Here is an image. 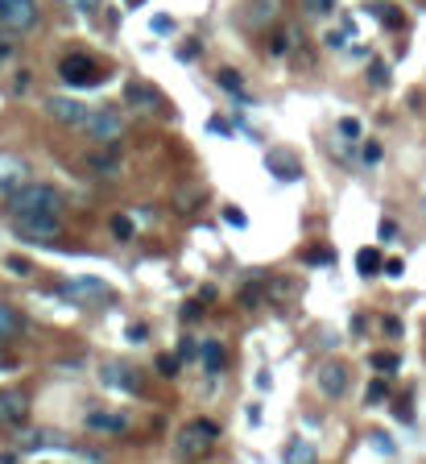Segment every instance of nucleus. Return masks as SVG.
<instances>
[{"label":"nucleus","instance_id":"nucleus-1","mask_svg":"<svg viewBox=\"0 0 426 464\" xmlns=\"http://www.w3.org/2000/svg\"><path fill=\"white\" fill-rule=\"evenodd\" d=\"M62 199L54 187H41V183H25L8 195V212L12 216H58Z\"/></svg>","mask_w":426,"mask_h":464},{"label":"nucleus","instance_id":"nucleus-2","mask_svg":"<svg viewBox=\"0 0 426 464\" xmlns=\"http://www.w3.org/2000/svg\"><path fill=\"white\" fill-rule=\"evenodd\" d=\"M12 228H17V236L29 241V245H54V241L62 236L58 216H12Z\"/></svg>","mask_w":426,"mask_h":464},{"label":"nucleus","instance_id":"nucleus-3","mask_svg":"<svg viewBox=\"0 0 426 464\" xmlns=\"http://www.w3.org/2000/svg\"><path fill=\"white\" fill-rule=\"evenodd\" d=\"M215 440H220V427H215V423L191 419V423L178 431V452H182V456H203V452H211Z\"/></svg>","mask_w":426,"mask_h":464},{"label":"nucleus","instance_id":"nucleus-4","mask_svg":"<svg viewBox=\"0 0 426 464\" xmlns=\"http://www.w3.org/2000/svg\"><path fill=\"white\" fill-rule=\"evenodd\" d=\"M37 0H0V25L12 33H25L37 25Z\"/></svg>","mask_w":426,"mask_h":464},{"label":"nucleus","instance_id":"nucleus-5","mask_svg":"<svg viewBox=\"0 0 426 464\" xmlns=\"http://www.w3.org/2000/svg\"><path fill=\"white\" fill-rule=\"evenodd\" d=\"M58 75H62L70 87H95V83H99L95 62H91L87 54H66V58H62V66H58Z\"/></svg>","mask_w":426,"mask_h":464},{"label":"nucleus","instance_id":"nucleus-6","mask_svg":"<svg viewBox=\"0 0 426 464\" xmlns=\"http://www.w3.org/2000/svg\"><path fill=\"white\" fill-rule=\"evenodd\" d=\"M83 129H87V137H91V141H116V137L124 133V120H120L112 108H104V112H87Z\"/></svg>","mask_w":426,"mask_h":464},{"label":"nucleus","instance_id":"nucleus-7","mask_svg":"<svg viewBox=\"0 0 426 464\" xmlns=\"http://www.w3.org/2000/svg\"><path fill=\"white\" fill-rule=\"evenodd\" d=\"M319 390H323L327 398H344V390H348V369H344L340 361L319 365Z\"/></svg>","mask_w":426,"mask_h":464},{"label":"nucleus","instance_id":"nucleus-8","mask_svg":"<svg viewBox=\"0 0 426 464\" xmlns=\"http://www.w3.org/2000/svg\"><path fill=\"white\" fill-rule=\"evenodd\" d=\"M66 295L79 299V303H108V299H112V290H108L99 278H79V282L66 286Z\"/></svg>","mask_w":426,"mask_h":464},{"label":"nucleus","instance_id":"nucleus-9","mask_svg":"<svg viewBox=\"0 0 426 464\" xmlns=\"http://www.w3.org/2000/svg\"><path fill=\"white\" fill-rule=\"evenodd\" d=\"M46 112H50L54 120H62V124H83V120H87V108L75 104V100H66V95H54V100L46 104Z\"/></svg>","mask_w":426,"mask_h":464},{"label":"nucleus","instance_id":"nucleus-10","mask_svg":"<svg viewBox=\"0 0 426 464\" xmlns=\"http://www.w3.org/2000/svg\"><path fill=\"white\" fill-rule=\"evenodd\" d=\"M104 386L124 390V394H141V382H137L133 369H124V365H104Z\"/></svg>","mask_w":426,"mask_h":464},{"label":"nucleus","instance_id":"nucleus-11","mask_svg":"<svg viewBox=\"0 0 426 464\" xmlns=\"http://www.w3.org/2000/svg\"><path fill=\"white\" fill-rule=\"evenodd\" d=\"M21 419H25V394L0 390V423H21Z\"/></svg>","mask_w":426,"mask_h":464},{"label":"nucleus","instance_id":"nucleus-12","mask_svg":"<svg viewBox=\"0 0 426 464\" xmlns=\"http://www.w3.org/2000/svg\"><path fill=\"white\" fill-rule=\"evenodd\" d=\"M87 427H95V431H128V419L124 415H104V411H95V415H87Z\"/></svg>","mask_w":426,"mask_h":464},{"label":"nucleus","instance_id":"nucleus-13","mask_svg":"<svg viewBox=\"0 0 426 464\" xmlns=\"http://www.w3.org/2000/svg\"><path fill=\"white\" fill-rule=\"evenodd\" d=\"M286 464H315L311 440H290V444H286Z\"/></svg>","mask_w":426,"mask_h":464},{"label":"nucleus","instance_id":"nucleus-14","mask_svg":"<svg viewBox=\"0 0 426 464\" xmlns=\"http://www.w3.org/2000/svg\"><path fill=\"white\" fill-rule=\"evenodd\" d=\"M203 365H207V373H220V369L228 365V353H224V344L207 340V344H203Z\"/></svg>","mask_w":426,"mask_h":464},{"label":"nucleus","instance_id":"nucleus-15","mask_svg":"<svg viewBox=\"0 0 426 464\" xmlns=\"http://www.w3.org/2000/svg\"><path fill=\"white\" fill-rule=\"evenodd\" d=\"M269 170H273L278 178H290V183L302 174V170H298V162H294V158H282V154H269Z\"/></svg>","mask_w":426,"mask_h":464},{"label":"nucleus","instance_id":"nucleus-16","mask_svg":"<svg viewBox=\"0 0 426 464\" xmlns=\"http://www.w3.org/2000/svg\"><path fill=\"white\" fill-rule=\"evenodd\" d=\"M17 332H21V319H17V311H12L8 303H0V344H4V340H12Z\"/></svg>","mask_w":426,"mask_h":464},{"label":"nucleus","instance_id":"nucleus-17","mask_svg":"<svg viewBox=\"0 0 426 464\" xmlns=\"http://www.w3.org/2000/svg\"><path fill=\"white\" fill-rule=\"evenodd\" d=\"M124 100H128L133 108H153V104H157V95H153V91H145L141 83H128V87H124Z\"/></svg>","mask_w":426,"mask_h":464},{"label":"nucleus","instance_id":"nucleus-18","mask_svg":"<svg viewBox=\"0 0 426 464\" xmlns=\"http://www.w3.org/2000/svg\"><path fill=\"white\" fill-rule=\"evenodd\" d=\"M356 270H360L365 278H373V274L381 270V253H377V249H360V253H356Z\"/></svg>","mask_w":426,"mask_h":464},{"label":"nucleus","instance_id":"nucleus-19","mask_svg":"<svg viewBox=\"0 0 426 464\" xmlns=\"http://www.w3.org/2000/svg\"><path fill=\"white\" fill-rule=\"evenodd\" d=\"M273 12H278V0H257V4L249 8V21H253V25H269Z\"/></svg>","mask_w":426,"mask_h":464},{"label":"nucleus","instance_id":"nucleus-20","mask_svg":"<svg viewBox=\"0 0 426 464\" xmlns=\"http://www.w3.org/2000/svg\"><path fill=\"white\" fill-rule=\"evenodd\" d=\"M220 87H224V91H232V95H244V83H240V75H236V71H228V66L220 71Z\"/></svg>","mask_w":426,"mask_h":464},{"label":"nucleus","instance_id":"nucleus-21","mask_svg":"<svg viewBox=\"0 0 426 464\" xmlns=\"http://www.w3.org/2000/svg\"><path fill=\"white\" fill-rule=\"evenodd\" d=\"M302 8H307V17H331L336 0H302Z\"/></svg>","mask_w":426,"mask_h":464},{"label":"nucleus","instance_id":"nucleus-22","mask_svg":"<svg viewBox=\"0 0 426 464\" xmlns=\"http://www.w3.org/2000/svg\"><path fill=\"white\" fill-rule=\"evenodd\" d=\"M369 83H373V87H385V83H389V66H385V62H373V66H369Z\"/></svg>","mask_w":426,"mask_h":464},{"label":"nucleus","instance_id":"nucleus-23","mask_svg":"<svg viewBox=\"0 0 426 464\" xmlns=\"http://www.w3.org/2000/svg\"><path fill=\"white\" fill-rule=\"evenodd\" d=\"M377 17H381V25H389V29H398V25H402V12H398V8H381Z\"/></svg>","mask_w":426,"mask_h":464},{"label":"nucleus","instance_id":"nucleus-24","mask_svg":"<svg viewBox=\"0 0 426 464\" xmlns=\"http://www.w3.org/2000/svg\"><path fill=\"white\" fill-rule=\"evenodd\" d=\"M112 232H116V236H133V220L116 216V220H112Z\"/></svg>","mask_w":426,"mask_h":464},{"label":"nucleus","instance_id":"nucleus-25","mask_svg":"<svg viewBox=\"0 0 426 464\" xmlns=\"http://www.w3.org/2000/svg\"><path fill=\"white\" fill-rule=\"evenodd\" d=\"M373 365H377V369H398V357H394V353H377Z\"/></svg>","mask_w":426,"mask_h":464},{"label":"nucleus","instance_id":"nucleus-26","mask_svg":"<svg viewBox=\"0 0 426 464\" xmlns=\"http://www.w3.org/2000/svg\"><path fill=\"white\" fill-rule=\"evenodd\" d=\"M157 369H162V378H174V373H178V357H162Z\"/></svg>","mask_w":426,"mask_h":464},{"label":"nucleus","instance_id":"nucleus-27","mask_svg":"<svg viewBox=\"0 0 426 464\" xmlns=\"http://www.w3.org/2000/svg\"><path fill=\"white\" fill-rule=\"evenodd\" d=\"M340 133L356 141V137H360V120H340Z\"/></svg>","mask_w":426,"mask_h":464},{"label":"nucleus","instance_id":"nucleus-28","mask_svg":"<svg viewBox=\"0 0 426 464\" xmlns=\"http://www.w3.org/2000/svg\"><path fill=\"white\" fill-rule=\"evenodd\" d=\"M8 270H12V274H29V261H21V257H8Z\"/></svg>","mask_w":426,"mask_h":464},{"label":"nucleus","instance_id":"nucleus-29","mask_svg":"<svg viewBox=\"0 0 426 464\" xmlns=\"http://www.w3.org/2000/svg\"><path fill=\"white\" fill-rule=\"evenodd\" d=\"M381 394H385V382H373L369 386V402H381Z\"/></svg>","mask_w":426,"mask_h":464},{"label":"nucleus","instance_id":"nucleus-30","mask_svg":"<svg viewBox=\"0 0 426 464\" xmlns=\"http://www.w3.org/2000/svg\"><path fill=\"white\" fill-rule=\"evenodd\" d=\"M195 54H199V46H195V41H186V46L178 50V58H182V62H186V58H195Z\"/></svg>","mask_w":426,"mask_h":464},{"label":"nucleus","instance_id":"nucleus-31","mask_svg":"<svg viewBox=\"0 0 426 464\" xmlns=\"http://www.w3.org/2000/svg\"><path fill=\"white\" fill-rule=\"evenodd\" d=\"M377 158H381V145L369 141V145H365V162H377Z\"/></svg>","mask_w":426,"mask_h":464},{"label":"nucleus","instance_id":"nucleus-32","mask_svg":"<svg viewBox=\"0 0 426 464\" xmlns=\"http://www.w3.org/2000/svg\"><path fill=\"white\" fill-rule=\"evenodd\" d=\"M128 340H133V344H141V340H145V328H141V324H133V328H128Z\"/></svg>","mask_w":426,"mask_h":464},{"label":"nucleus","instance_id":"nucleus-33","mask_svg":"<svg viewBox=\"0 0 426 464\" xmlns=\"http://www.w3.org/2000/svg\"><path fill=\"white\" fill-rule=\"evenodd\" d=\"M178 357H182V361H191V357H195V344H191V340H182V344H178Z\"/></svg>","mask_w":426,"mask_h":464},{"label":"nucleus","instance_id":"nucleus-34","mask_svg":"<svg viewBox=\"0 0 426 464\" xmlns=\"http://www.w3.org/2000/svg\"><path fill=\"white\" fill-rule=\"evenodd\" d=\"M224 216H228V224H236V228H240V224H244V216H240V212H236V207H228V212H224Z\"/></svg>","mask_w":426,"mask_h":464},{"label":"nucleus","instance_id":"nucleus-35","mask_svg":"<svg viewBox=\"0 0 426 464\" xmlns=\"http://www.w3.org/2000/svg\"><path fill=\"white\" fill-rule=\"evenodd\" d=\"M70 4H75L79 12H87V8H99V0H70Z\"/></svg>","mask_w":426,"mask_h":464},{"label":"nucleus","instance_id":"nucleus-36","mask_svg":"<svg viewBox=\"0 0 426 464\" xmlns=\"http://www.w3.org/2000/svg\"><path fill=\"white\" fill-rule=\"evenodd\" d=\"M128 4H145V0H128Z\"/></svg>","mask_w":426,"mask_h":464},{"label":"nucleus","instance_id":"nucleus-37","mask_svg":"<svg viewBox=\"0 0 426 464\" xmlns=\"http://www.w3.org/2000/svg\"><path fill=\"white\" fill-rule=\"evenodd\" d=\"M0 365H4V357H0Z\"/></svg>","mask_w":426,"mask_h":464}]
</instances>
